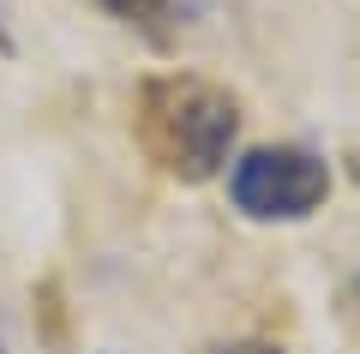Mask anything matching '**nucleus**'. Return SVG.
I'll list each match as a JSON object with an SVG mask.
<instances>
[{"instance_id":"f257e3e1","label":"nucleus","mask_w":360,"mask_h":354,"mask_svg":"<svg viewBox=\"0 0 360 354\" xmlns=\"http://www.w3.org/2000/svg\"><path fill=\"white\" fill-rule=\"evenodd\" d=\"M139 144L180 180H210L240 139V102L198 72H162L139 84Z\"/></svg>"},{"instance_id":"f03ea898","label":"nucleus","mask_w":360,"mask_h":354,"mask_svg":"<svg viewBox=\"0 0 360 354\" xmlns=\"http://www.w3.org/2000/svg\"><path fill=\"white\" fill-rule=\"evenodd\" d=\"M229 198L252 222H300L330 198V168L307 144H258V151L234 156Z\"/></svg>"},{"instance_id":"7ed1b4c3","label":"nucleus","mask_w":360,"mask_h":354,"mask_svg":"<svg viewBox=\"0 0 360 354\" xmlns=\"http://www.w3.org/2000/svg\"><path fill=\"white\" fill-rule=\"evenodd\" d=\"M115 18H127V25H156V18H168V6L174 0H103Z\"/></svg>"},{"instance_id":"20e7f679","label":"nucleus","mask_w":360,"mask_h":354,"mask_svg":"<svg viewBox=\"0 0 360 354\" xmlns=\"http://www.w3.org/2000/svg\"><path fill=\"white\" fill-rule=\"evenodd\" d=\"M217 354H283V348H270V342H229V348H217Z\"/></svg>"},{"instance_id":"39448f33","label":"nucleus","mask_w":360,"mask_h":354,"mask_svg":"<svg viewBox=\"0 0 360 354\" xmlns=\"http://www.w3.org/2000/svg\"><path fill=\"white\" fill-rule=\"evenodd\" d=\"M354 301H360V270H354Z\"/></svg>"},{"instance_id":"423d86ee","label":"nucleus","mask_w":360,"mask_h":354,"mask_svg":"<svg viewBox=\"0 0 360 354\" xmlns=\"http://www.w3.org/2000/svg\"><path fill=\"white\" fill-rule=\"evenodd\" d=\"M354 175H360V163H354Z\"/></svg>"}]
</instances>
